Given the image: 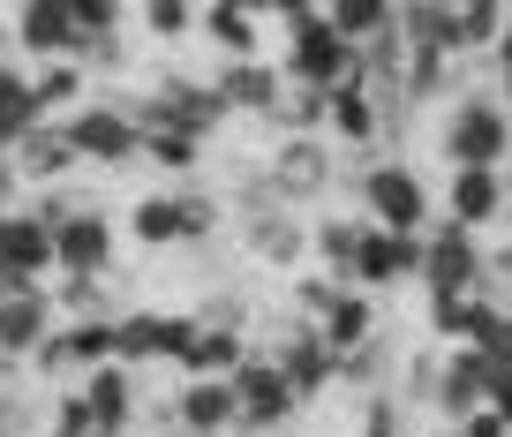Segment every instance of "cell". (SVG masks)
<instances>
[{"label":"cell","instance_id":"obj_8","mask_svg":"<svg viewBox=\"0 0 512 437\" xmlns=\"http://www.w3.org/2000/svg\"><path fill=\"white\" fill-rule=\"evenodd\" d=\"M362 204L377 211V227H400V234H422V219H430V189L415 181V166H369Z\"/></svg>","mask_w":512,"mask_h":437},{"label":"cell","instance_id":"obj_35","mask_svg":"<svg viewBox=\"0 0 512 437\" xmlns=\"http://www.w3.org/2000/svg\"><path fill=\"white\" fill-rule=\"evenodd\" d=\"M482 400H490L497 415L512 422V362H497V370H490V392H482Z\"/></svg>","mask_w":512,"mask_h":437},{"label":"cell","instance_id":"obj_30","mask_svg":"<svg viewBox=\"0 0 512 437\" xmlns=\"http://www.w3.org/2000/svg\"><path fill=\"white\" fill-rule=\"evenodd\" d=\"M31 91H38V114H61L68 98H83V68H76V61H53Z\"/></svg>","mask_w":512,"mask_h":437},{"label":"cell","instance_id":"obj_4","mask_svg":"<svg viewBox=\"0 0 512 437\" xmlns=\"http://www.w3.org/2000/svg\"><path fill=\"white\" fill-rule=\"evenodd\" d=\"M53 272H76V279H106L113 272V227H106V211L76 204L53 227Z\"/></svg>","mask_w":512,"mask_h":437},{"label":"cell","instance_id":"obj_29","mask_svg":"<svg viewBox=\"0 0 512 437\" xmlns=\"http://www.w3.org/2000/svg\"><path fill=\"white\" fill-rule=\"evenodd\" d=\"M144 151H151L159 166H174V174H181V166L204 159V136H189V129H144Z\"/></svg>","mask_w":512,"mask_h":437},{"label":"cell","instance_id":"obj_18","mask_svg":"<svg viewBox=\"0 0 512 437\" xmlns=\"http://www.w3.org/2000/svg\"><path fill=\"white\" fill-rule=\"evenodd\" d=\"M317 332L332 355H354V347H369V332H377V309H369V294H347L339 287L332 302L317 309Z\"/></svg>","mask_w":512,"mask_h":437},{"label":"cell","instance_id":"obj_27","mask_svg":"<svg viewBox=\"0 0 512 437\" xmlns=\"http://www.w3.org/2000/svg\"><path fill=\"white\" fill-rule=\"evenodd\" d=\"M128 227H136V242H151V249H166V242H189V227H181V196H144Z\"/></svg>","mask_w":512,"mask_h":437},{"label":"cell","instance_id":"obj_3","mask_svg":"<svg viewBox=\"0 0 512 437\" xmlns=\"http://www.w3.org/2000/svg\"><path fill=\"white\" fill-rule=\"evenodd\" d=\"M505 144H512V129H505V106H497V98H460V106H452V121H445L452 166H497Z\"/></svg>","mask_w":512,"mask_h":437},{"label":"cell","instance_id":"obj_31","mask_svg":"<svg viewBox=\"0 0 512 437\" xmlns=\"http://www.w3.org/2000/svg\"><path fill=\"white\" fill-rule=\"evenodd\" d=\"M68 16H76L83 46H98V38H113V23H121V0H68Z\"/></svg>","mask_w":512,"mask_h":437},{"label":"cell","instance_id":"obj_37","mask_svg":"<svg viewBox=\"0 0 512 437\" xmlns=\"http://www.w3.org/2000/svg\"><path fill=\"white\" fill-rule=\"evenodd\" d=\"M272 16H287V23H302V16H317V0H264Z\"/></svg>","mask_w":512,"mask_h":437},{"label":"cell","instance_id":"obj_13","mask_svg":"<svg viewBox=\"0 0 512 437\" xmlns=\"http://www.w3.org/2000/svg\"><path fill=\"white\" fill-rule=\"evenodd\" d=\"M53 332V294L46 287H8L0 294V355H31Z\"/></svg>","mask_w":512,"mask_h":437},{"label":"cell","instance_id":"obj_1","mask_svg":"<svg viewBox=\"0 0 512 437\" xmlns=\"http://www.w3.org/2000/svg\"><path fill=\"white\" fill-rule=\"evenodd\" d=\"M287 76L317 83V91H332V83H362V46L339 38V23L317 8V16L287 23Z\"/></svg>","mask_w":512,"mask_h":437},{"label":"cell","instance_id":"obj_38","mask_svg":"<svg viewBox=\"0 0 512 437\" xmlns=\"http://www.w3.org/2000/svg\"><path fill=\"white\" fill-rule=\"evenodd\" d=\"M16 189V159H8V151H0V196Z\"/></svg>","mask_w":512,"mask_h":437},{"label":"cell","instance_id":"obj_23","mask_svg":"<svg viewBox=\"0 0 512 437\" xmlns=\"http://www.w3.org/2000/svg\"><path fill=\"white\" fill-rule=\"evenodd\" d=\"M279 83H287V76H272L264 61H234V76L219 83V91H226V114H234V106H241V114H272V106H279Z\"/></svg>","mask_w":512,"mask_h":437},{"label":"cell","instance_id":"obj_36","mask_svg":"<svg viewBox=\"0 0 512 437\" xmlns=\"http://www.w3.org/2000/svg\"><path fill=\"white\" fill-rule=\"evenodd\" d=\"M362 437H400V407L377 400V407H369V422H362Z\"/></svg>","mask_w":512,"mask_h":437},{"label":"cell","instance_id":"obj_40","mask_svg":"<svg viewBox=\"0 0 512 437\" xmlns=\"http://www.w3.org/2000/svg\"><path fill=\"white\" fill-rule=\"evenodd\" d=\"M241 8H264V0H241Z\"/></svg>","mask_w":512,"mask_h":437},{"label":"cell","instance_id":"obj_39","mask_svg":"<svg viewBox=\"0 0 512 437\" xmlns=\"http://www.w3.org/2000/svg\"><path fill=\"white\" fill-rule=\"evenodd\" d=\"M430 437H460V422H452V430H430Z\"/></svg>","mask_w":512,"mask_h":437},{"label":"cell","instance_id":"obj_25","mask_svg":"<svg viewBox=\"0 0 512 437\" xmlns=\"http://www.w3.org/2000/svg\"><path fill=\"white\" fill-rule=\"evenodd\" d=\"M38 121H46V114H38V91L16 76V68H0V151L16 144L23 129H38Z\"/></svg>","mask_w":512,"mask_h":437},{"label":"cell","instance_id":"obj_11","mask_svg":"<svg viewBox=\"0 0 512 437\" xmlns=\"http://www.w3.org/2000/svg\"><path fill=\"white\" fill-rule=\"evenodd\" d=\"M272 362L287 370V385L302 392V400H317V392L339 377V355L324 347V332H317V324H287V340H279V355H272Z\"/></svg>","mask_w":512,"mask_h":437},{"label":"cell","instance_id":"obj_32","mask_svg":"<svg viewBox=\"0 0 512 437\" xmlns=\"http://www.w3.org/2000/svg\"><path fill=\"white\" fill-rule=\"evenodd\" d=\"M189 0H144V31L151 38H181V31H189Z\"/></svg>","mask_w":512,"mask_h":437},{"label":"cell","instance_id":"obj_34","mask_svg":"<svg viewBox=\"0 0 512 437\" xmlns=\"http://www.w3.org/2000/svg\"><path fill=\"white\" fill-rule=\"evenodd\" d=\"M460 437H512V422L497 415L490 400H475V407H467V415H460Z\"/></svg>","mask_w":512,"mask_h":437},{"label":"cell","instance_id":"obj_17","mask_svg":"<svg viewBox=\"0 0 512 437\" xmlns=\"http://www.w3.org/2000/svg\"><path fill=\"white\" fill-rule=\"evenodd\" d=\"M8 159H16V181H53V174H68L76 166V144H68V129H23L16 144H8Z\"/></svg>","mask_w":512,"mask_h":437},{"label":"cell","instance_id":"obj_24","mask_svg":"<svg viewBox=\"0 0 512 437\" xmlns=\"http://www.w3.org/2000/svg\"><path fill=\"white\" fill-rule=\"evenodd\" d=\"M256 8H241V0H211L204 8V31H211V46H226L234 61H256Z\"/></svg>","mask_w":512,"mask_h":437},{"label":"cell","instance_id":"obj_15","mask_svg":"<svg viewBox=\"0 0 512 437\" xmlns=\"http://www.w3.org/2000/svg\"><path fill=\"white\" fill-rule=\"evenodd\" d=\"M16 46L23 53H76L83 46V31H76V16H68V0H23V16H16Z\"/></svg>","mask_w":512,"mask_h":437},{"label":"cell","instance_id":"obj_12","mask_svg":"<svg viewBox=\"0 0 512 437\" xmlns=\"http://www.w3.org/2000/svg\"><path fill=\"white\" fill-rule=\"evenodd\" d=\"M422 377H430V400L445 407L452 422H460L467 407L490 392V362H482V347H452V355H445V362H430Z\"/></svg>","mask_w":512,"mask_h":437},{"label":"cell","instance_id":"obj_41","mask_svg":"<svg viewBox=\"0 0 512 437\" xmlns=\"http://www.w3.org/2000/svg\"><path fill=\"white\" fill-rule=\"evenodd\" d=\"M0 294H8V272H0Z\"/></svg>","mask_w":512,"mask_h":437},{"label":"cell","instance_id":"obj_6","mask_svg":"<svg viewBox=\"0 0 512 437\" xmlns=\"http://www.w3.org/2000/svg\"><path fill=\"white\" fill-rule=\"evenodd\" d=\"M422 287L430 294H467L482 287V249H475V227H460V219H445V234H430L422 242Z\"/></svg>","mask_w":512,"mask_h":437},{"label":"cell","instance_id":"obj_21","mask_svg":"<svg viewBox=\"0 0 512 437\" xmlns=\"http://www.w3.org/2000/svg\"><path fill=\"white\" fill-rule=\"evenodd\" d=\"M324 121H332V136H347V144H369V136H377L369 83H332V91H324Z\"/></svg>","mask_w":512,"mask_h":437},{"label":"cell","instance_id":"obj_28","mask_svg":"<svg viewBox=\"0 0 512 437\" xmlns=\"http://www.w3.org/2000/svg\"><path fill=\"white\" fill-rule=\"evenodd\" d=\"M317 249H324V272L347 287V279H354V249H362V227H347V219H324V227H317Z\"/></svg>","mask_w":512,"mask_h":437},{"label":"cell","instance_id":"obj_2","mask_svg":"<svg viewBox=\"0 0 512 437\" xmlns=\"http://www.w3.org/2000/svg\"><path fill=\"white\" fill-rule=\"evenodd\" d=\"M226 385H234V422H249V430H279V422L302 407V392L287 385L279 362H249L241 355L234 370H226Z\"/></svg>","mask_w":512,"mask_h":437},{"label":"cell","instance_id":"obj_7","mask_svg":"<svg viewBox=\"0 0 512 437\" xmlns=\"http://www.w3.org/2000/svg\"><path fill=\"white\" fill-rule=\"evenodd\" d=\"M0 272H8V287H46L53 227L38 219V211H0Z\"/></svg>","mask_w":512,"mask_h":437},{"label":"cell","instance_id":"obj_19","mask_svg":"<svg viewBox=\"0 0 512 437\" xmlns=\"http://www.w3.org/2000/svg\"><path fill=\"white\" fill-rule=\"evenodd\" d=\"M445 211L460 227H490L497 211H505V189H497V166H460L445 189Z\"/></svg>","mask_w":512,"mask_h":437},{"label":"cell","instance_id":"obj_5","mask_svg":"<svg viewBox=\"0 0 512 437\" xmlns=\"http://www.w3.org/2000/svg\"><path fill=\"white\" fill-rule=\"evenodd\" d=\"M196 324H204V317H159V309L113 317V362H151V355L181 362V355H189V340H196Z\"/></svg>","mask_w":512,"mask_h":437},{"label":"cell","instance_id":"obj_22","mask_svg":"<svg viewBox=\"0 0 512 437\" xmlns=\"http://www.w3.org/2000/svg\"><path fill=\"white\" fill-rule=\"evenodd\" d=\"M234 362H241V332H234V324H196L181 370H189V377H226Z\"/></svg>","mask_w":512,"mask_h":437},{"label":"cell","instance_id":"obj_14","mask_svg":"<svg viewBox=\"0 0 512 437\" xmlns=\"http://www.w3.org/2000/svg\"><path fill=\"white\" fill-rule=\"evenodd\" d=\"M83 407H91L98 430H128V415H136V385H128V362H91V370L76 377Z\"/></svg>","mask_w":512,"mask_h":437},{"label":"cell","instance_id":"obj_33","mask_svg":"<svg viewBox=\"0 0 512 437\" xmlns=\"http://www.w3.org/2000/svg\"><path fill=\"white\" fill-rule=\"evenodd\" d=\"M46 437H98V422H91V407H83V392H68L61 407H53V430Z\"/></svg>","mask_w":512,"mask_h":437},{"label":"cell","instance_id":"obj_26","mask_svg":"<svg viewBox=\"0 0 512 437\" xmlns=\"http://www.w3.org/2000/svg\"><path fill=\"white\" fill-rule=\"evenodd\" d=\"M324 16L339 23V38H354V46H369V38L392 31V0H332Z\"/></svg>","mask_w":512,"mask_h":437},{"label":"cell","instance_id":"obj_20","mask_svg":"<svg viewBox=\"0 0 512 437\" xmlns=\"http://www.w3.org/2000/svg\"><path fill=\"white\" fill-rule=\"evenodd\" d=\"M324 174H332V159H324L317 136H294V144L272 159V181H279V196H287V204H294V196H317Z\"/></svg>","mask_w":512,"mask_h":437},{"label":"cell","instance_id":"obj_9","mask_svg":"<svg viewBox=\"0 0 512 437\" xmlns=\"http://www.w3.org/2000/svg\"><path fill=\"white\" fill-rule=\"evenodd\" d=\"M68 144H76V159L121 166L128 151H144V121L128 114V106H83V114L68 121Z\"/></svg>","mask_w":512,"mask_h":437},{"label":"cell","instance_id":"obj_16","mask_svg":"<svg viewBox=\"0 0 512 437\" xmlns=\"http://www.w3.org/2000/svg\"><path fill=\"white\" fill-rule=\"evenodd\" d=\"M174 422H181L189 437L234 430V385H226V377H189V385H181V400H174Z\"/></svg>","mask_w":512,"mask_h":437},{"label":"cell","instance_id":"obj_10","mask_svg":"<svg viewBox=\"0 0 512 437\" xmlns=\"http://www.w3.org/2000/svg\"><path fill=\"white\" fill-rule=\"evenodd\" d=\"M415 272H422V234L362 227V249H354V279L362 287H392V279H415Z\"/></svg>","mask_w":512,"mask_h":437}]
</instances>
